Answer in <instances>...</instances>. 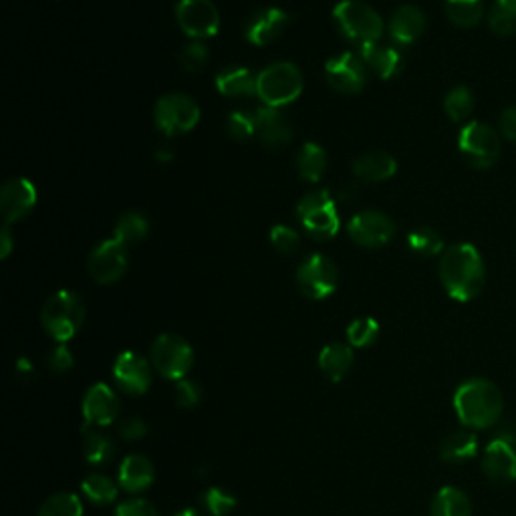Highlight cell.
Segmentation results:
<instances>
[{
    "instance_id": "cell-43",
    "label": "cell",
    "mask_w": 516,
    "mask_h": 516,
    "mask_svg": "<svg viewBox=\"0 0 516 516\" xmlns=\"http://www.w3.org/2000/svg\"><path fill=\"white\" fill-rule=\"evenodd\" d=\"M208 61V47L202 41H192L184 47L182 55H180V63L186 71L194 73L198 69H202Z\"/></svg>"
},
{
    "instance_id": "cell-19",
    "label": "cell",
    "mask_w": 516,
    "mask_h": 516,
    "mask_svg": "<svg viewBox=\"0 0 516 516\" xmlns=\"http://www.w3.org/2000/svg\"><path fill=\"white\" fill-rule=\"evenodd\" d=\"M484 474L498 484H508L516 480V450L506 438L492 440L482 456Z\"/></svg>"
},
{
    "instance_id": "cell-44",
    "label": "cell",
    "mask_w": 516,
    "mask_h": 516,
    "mask_svg": "<svg viewBox=\"0 0 516 516\" xmlns=\"http://www.w3.org/2000/svg\"><path fill=\"white\" fill-rule=\"evenodd\" d=\"M115 516H160V512L146 498H129L117 504Z\"/></svg>"
},
{
    "instance_id": "cell-7",
    "label": "cell",
    "mask_w": 516,
    "mask_h": 516,
    "mask_svg": "<svg viewBox=\"0 0 516 516\" xmlns=\"http://www.w3.org/2000/svg\"><path fill=\"white\" fill-rule=\"evenodd\" d=\"M458 148L464 160L476 170H488L500 158V138L488 123L470 121L458 136Z\"/></svg>"
},
{
    "instance_id": "cell-21",
    "label": "cell",
    "mask_w": 516,
    "mask_h": 516,
    "mask_svg": "<svg viewBox=\"0 0 516 516\" xmlns=\"http://www.w3.org/2000/svg\"><path fill=\"white\" fill-rule=\"evenodd\" d=\"M156 480V468L150 458L142 454L127 456L117 472V484L129 494H140L148 490Z\"/></svg>"
},
{
    "instance_id": "cell-40",
    "label": "cell",
    "mask_w": 516,
    "mask_h": 516,
    "mask_svg": "<svg viewBox=\"0 0 516 516\" xmlns=\"http://www.w3.org/2000/svg\"><path fill=\"white\" fill-rule=\"evenodd\" d=\"M226 129L234 140H248L256 136V123L254 113L250 111H232L226 119Z\"/></svg>"
},
{
    "instance_id": "cell-41",
    "label": "cell",
    "mask_w": 516,
    "mask_h": 516,
    "mask_svg": "<svg viewBox=\"0 0 516 516\" xmlns=\"http://www.w3.org/2000/svg\"><path fill=\"white\" fill-rule=\"evenodd\" d=\"M271 244H273L281 254L291 256V254H297V252H299V248H301V236H299L293 228H289V226H285V224H279V226H275V228L271 230Z\"/></svg>"
},
{
    "instance_id": "cell-3",
    "label": "cell",
    "mask_w": 516,
    "mask_h": 516,
    "mask_svg": "<svg viewBox=\"0 0 516 516\" xmlns=\"http://www.w3.org/2000/svg\"><path fill=\"white\" fill-rule=\"evenodd\" d=\"M85 321V305L73 291H59L51 295L41 311V325L45 333L57 343H67L77 335Z\"/></svg>"
},
{
    "instance_id": "cell-15",
    "label": "cell",
    "mask_w": 516,
    "mask_h": 516,
    "mask_svg": "<svg viewBox=\"0 0 516 516\" xmlns=\"http://www.w3.org/2000/svg\"><path fill=\"white\" fill-rule=\"evenodd\" d=\"M83 430L89 428H107L111 426L121 410L117 394L107 383H93L83 396Z\"/></svg>"
},
{
    "instance_id": "cell-1",
    "label": "cell",
    "mask_w": 516,
    "mask_h": 516,
    "mask_svg": "<svg viewBox=\"0 0 516 516\" xmlns=\"http://www.w3.org/2000/svg\"><path fill=\"white\" fill-rule=\"evenodd\" d=\"M440 281L454 301L476 299L486 283V267L478 248L468 242L446 248L440 261Z\"/></svg>"
},
{
    "instance_id": "cell-31",
    "label": "cell",
    "mask_w": 516,
    "mask_h": 516,
    "mask_svg": "<svg viewBox=\"0 0 516 516\" xmlns=\"http://www.w3.org/2000/svg\"><path fill=\"white\" fill-rule=\"evenodd\" d=\"M81 490L89 502L99 504V506H109L117 500L119 484H117V480H111L109 476L95 472L83 480Z\"/></svg>"
},
{
    "instance_id": "cell-8",
    "label": "cell",
    "mask_w": 516,
    "mask_h": 516,
    "mask_svg": "<svg viewBox=\"0 0 516 516\" xmlns=\"http://www.w3.org/2000/svg\"><path fill=\"white\" fill-rule=\"evenodd\" d=\"M152 367L166 379L180 381L186 379L194 365V349L192 345L174 333L160 335L150 351Z\"/></svg>"
},
{
    "instance_id": "cell-47",
    "label": "cell",
    "mask_w": 516,
    "mask_h": 516,
    "mask_svg": "<svg viewBox=\"0 0 516 516\" xmlns=\"http://www.w3.org/2000/svg\"><path fill=\"white\" fill-rule=\"evenodd\" d=\"M500 134L504 140L516 144V107H508L500 113Z\"/></svg>"
},
{
    "instance_id": "cell-23",
    "label": "cell",
    "mask_w": 516,
    "mask_h": 516,
    "mask_svg": "<svg viewBox=\"0 0 516 516\" xmlns=\"http://www.w3.org/2000/svg\"><path fill=\"white\" fill-rule=\"evenodd\" d=\"M398 172V162L392 154L369 152L353 162V174L365 184H379L390 180Z\"/></svg>"
},
{
    "instance_id": "cell-14",
    "label": "cell",
    "mask_w": 516,
    "mask_h": 516,
    "mask_svg": "<svg viewBox=\"0 0 516 516\" xmlns=\"http://www.w3.org/2000/svg\"><path fill=\"white\" fill-rule=\"evenodd\" d=\"M127 246H123L117 238L103 240L99 246L93 248L87 261L89 275L93 281L101 285L117 283L127 271Z\"/></svg>"
},
{
    "instance_id": "cell-50",
    "label": "cell",
    "mask_w": 516,
    "mask_h": 516,
    "mask_svg": "<svg viewBox=\"0 0 516 516\" xmlns=\"http://www.w3.org/2000/svg\"><path fill=\"white\" fill-rule=\"evenodd\" d=\"M174 516H202L196 508H184V510H180L178 514H174Z\"/></svg>"
},
{
    "instance_id": "cell-30",
    "label": "cell",
    "mask_w": 516,
    "mask_h": 516,
    "mask_svg": "<svg viewBox=\"0 0 516 516\" xmlns=\"http://www.w3.org/2000/svg\"><path fill=\"white\" fill-rule=\"evenodd\" d=\"M297 170H299V176L305 182L317 184L325 176V170H327V154H325V150L319 144H315V142H307L299 150Z\"/></svg>"
},
{
    "instance_id": "cell-25",
    "label": "cell",
    "mask_w": 516,
    "mask_h": 516,
    "mask_svg": "<svg viewBox=\"0 0 516 516\" xmlns=\"http://www.w3.org/2000/svg\"><path fill=\"white\" fill-rule=\"evenodd\" d=\"M355 355L349 343H329L319 353V369L331 381H341L353 367Z\"/></svg>"
},
{
    "instance_id": "cell-34",
    "label": "cell",
    "mask_w": 516,
    "mask_h": 516,
    "mask_svg": "<svg viewBox=\"0 0 516 516\" xmlns=\"http://www.w3.org/2000/svg\"><path fill=\"white\" fill-rule=\"evenodd\" d=\"M488 27L500 37L516 35V0H494L488 13Z\"/></svg>"
},
{
    "instance_id": "cell-4",
    "label": "cell",
    "mask_w": 516,
    "mask_h": 516,
    "mask_svg": "<svg viewBox=\"0 0 516 516\" xmlns=\"http://www.w3.org/2000/svg\"><path fill=\"white\" fill-rule=\"evenodd\" d=\"M303 93V75L289 61L273 63L256 75V95L267 107L281 109Z\"/></svg>"
},
{
    "instance_id": "cell-12",
    "label": "cell",
    "mask_w": 516,
    "mask_h": 516,
    "mask_svg": "<svg viewBox=\"0 0 516 516\" xmlns=\"http://www.w3.org/2000/svg\"><path fill=\"white\" fill-rule=\"evenodd\" d=\"M113 381L123 394L140 398L152 385V363L136 351H123L113 363Z\"/></svg>"
},
{
    "instance_id": "cell-48",
    "label": "cell",
    "mask_w": 516,
    "mask_h": 516,
    "mask_svg": "<svg viewBox=\"0 0 516 516\" xmlns=\"http://www.w3.org/2000/svg\"><path fill=\"white\" fill-rule=\"evenodd\" d=\"M13 246H15L13 234L9 230V224H5L3 234H0V258H9V254L13 252Z\"/></svg>"
},
{
    "instance_id": "cell-38",
    "label": "cell",
    "mask_w": 516,
    "mask_h": 516,
    "mask_svg": "<svg viewBox=\"0 0 516 516\" xmlns=\"http://www.w3.org/2000/svg\"><path fill=\"white\" fill-rule=\"evenodd\" d=\"M408 246L420 256H436L444 250V240L434 228L422 226L408 234Z\"/></svg>"
},
{
    "instance_id": "cell-20",
    "label": "cell",
    "mask_w": 516,
    "mask_h": 516,
    "mask_svg": "<svg viewBox=\"0 0 516 516\" xmlns=\"http://www.w3.org/2000/svg\"><path fill=\"white\" fill-rule=\"evenodd\" d=\"M256 123V136L269 148H283L293 140V125L281 109L261 107L252 111Z\"/></svg>"
},
{
    "instance_id": "cell-6",
    "label": "cell",
    "mask_w": 516,
    "mask_h": 516,
    "mask_svg": "<svg viewBox=\"0 0 516 516\" xmlns=\"http://www.w3.org/2000/svg\"><path fill=\"white\" fill-rule=\"evenodd\" d=\"M297 216L303 228L317 240H329L341 228L337 204L327 190H315L303 196L297 206Z\"/></svg>"
},
{
    "instance_id": "cell-18",
    "label": "cell",
    "mask_w": 516,
    "mask_h": 516,
    "mask_svg": "<svg viewBox=\"0 0 516 516\" xmlns=\"http://www.w3.org/2000/svg\"><path fill=\"white\" fill-rule=\"evenodd\" d=\"M289 19H291L289 13L277 7L256 11L244 27V37L250 45L267 47L283 35V31L289 25Z\"/></svg>"
},
{
    "instance_id": "cell-9",
    "label": "cell",
    "mask_w": 516,
    "mask_h": 516,
    "mask_svg": "<svg viewBox=\"0 0 516 516\" xmlns=\"http://www.w3.org/2000/svg\"><path fill=\"white\" fill-rule=\"evenodd\" d=\"M154 121L164 136H182L198 125L200 107L184 93H168L156 103Z\"/></svg>"
},
{
    "instance_id": "cell-17",
    "label": "cell",
    "mask_w": 516,
    "mask_h": 516,
    "mask_svg": "<svg viewBox=\"0 0 516 516\" xmlns=\"http://www.w3.org/2000/svg\"><path fill=\"white\" fill-rule=\"evenodd\" d=\"M37 204V188L27 178L9 180L0 190V212H3L5 224L19 222L33 212Z\"/></svg>"
},
{
    "instance_id": "cell-29",
    "label": "cell",
    "mask_w": 516,
    "mask_h": 516,
    "mask_svg": "<svg viewBox=\"0 0 516 516\" xmlns=\"http://www.w3.org/2000/svg\"><path fill=\"white\" fill-rule=\"evenodd\" d=\"M478 438L472 432H454L444 438L440 446V458L448 464H462L476 456Z\"/></svg>"
},
{
    "instance_id": "cell-26",
    "label": "cell",
    "mask_w": 516,
    "mask_h": 516,
    "mask_svg": "<svg viewBox=\"0 0 516 516\" xmlns=\"http://www.w3.org/2000/svg\"><path fill=\"white\" fill-rule=\"evenodd\" d=\"M218 93L224 97H250L256 95V77L246 67H230L216 77Z\"/></svg>"
},
{
    "instance_id": "cell-36",
    "label": "cell",
    "mask_w": 516,
    "mask_h": 516,
    "mask_svg": "<svg viewBox=\"0 0 516 516\" xmlns=\"http://www.w3.org/2000/svg\"><path fill=\"white\" fill-rule=\"evenodd\" d=\"M347 343L355 349H365L369 345H373L379 337V323L371 317H359L355 321L349 323L347 331Z\"/></svg>"
},
{
    "instance_id": "cell-32",
    "label": "cell",
    "mask_w": 516,
    "mask_h": 516,
    "mask_svg": "<svg viewBox=\"0 0 516 516\" xmlns=\"http://www.w3.org/2000/svg\"><path fill=\"white\" fill-rule=\"evenodd\" d=\"M448 19L462 29L476 27L484 17V0H444Z\"/></svg>"
},
{
    "instance_id": "cell-10",
    "label": "cell",
    "mask_w": 516,
    "mask_h": 516,
    "mask_svg": "<svg viewBox=\"0 0 516 516\" xmlns=\"http://www.w3.org/2000/svg\"><path fill=\"white\" fill-rule=\"evenodd\" d=\"M297 285L307 299H329L339 285V273L335 263L325 254L307 256L297 269Z\"/></svg>"
},
{
    "instance_id": "cell-42",
    "label": "cell",
    "mask_w": 516,
    "mask_h": 516,
    "mask_svg": "<svg viewBox=\"0 0 516 516\" xmlns=\"http://www.w3.org/2000/svg\"><path fill=\"white\" fill-rule=\"evenodd\" d=\"M176 404L184 410H192L202 402V387L192 379H180L174 387Z\"/></svg>"
},
{
    "instance_id": "cell-51",
    "label": "cell",
    "mask_w": 516,
    "mask_h": 516,
    "mask_svg": "<svg viewBox=\"0 0 516 516\" xmlns=\"http://www.w3.org/2000/svg\"><path fill=\"white\" fill-rule=\"evenodd\" d=\"M158 158H160V160H170V158H172V152L160 150V152H158Z\"/></svg>"
},
{
    "instance_id": "cell-39",
    "label": "cell",
    "mask_w": 516,
    "mask_h": 516,
    "mask_svg": "<svg viewBox=\"0 0 516 516\" xmlns=\"http://www.w3.org/2000/svg\"><path fill=\"white\" fill-rule=\"evenodd\" d=\"M202 504L212 516H226L236 508V498L232 492L212 486L202 494Z\"/></svg>"
},
{
    "instance_id": "cell-24",
    "label": "cell",
    "mask_w": 516,
    "mask_h": 516,
    "mask_svg": "<svg viewBox=\"0 0 516 516\" xmlns=\"http://www.w3.org/2000/svg\"><path fill=\"white\" fill-rule=\"evenodd\" d=\"M426 29V15L412 5L400 7L390 21V37L398 45H412L422 37Z\"/></svg>"
},
{
    "instance_id": "cell-37",
    "label": "cell",
    "mask_w": 516,
    "mask_h": 516,
    "mask_svg": "<svg viewBox=\"0 0 516 516\" xmlns=\"http://www.w3.org/2000/svg\"><path fill=\"white\" fill-rule=\"evenodd\" d=\"M444 109L452 121H466L474 111L472 91L468 87H454L444 99Z\"/></svg>"
},
{
    "instance_id": "cell-33",
    "label": "cell",
    "mask_w": 516,
    "mask_h": 516,
    "mask_svg": "<svg viewBox=\"0 0 516 516\" xmlns=\"http://www.w3.org/2000/svg\"><path fill=\"white\" fill-rule=\"evenodd\" d=\"M148 232H150V224L144 214L127 212L117 220L113 238H117L123 246H132V244L142 242L148 236Z\"/></svg>"
},
{
    "instance_id": "cell-11",
    "label": "cell",
    "mask_w": 516,
    "mask_h": 516,
    "mask_svg": "<svg viewBox=\"0 0 516 516\" xmlns=\"http://www.w3.org/2000/svg\"><path fill=\"white\" fill-rule=\"evenodd\" d=\"M176 19L184 35L192 41L210 39L220 29V15L212 0H180L176 5Z\"/></svg>"
},
{
    "instance_id": "cell-28",
    "label": "cell",
    "mask_w": 516,
    "mask_h": 516,
    "mask_svg": "<svg viewBox=\"0 0 516 516\" xmlns=\"http://www.w3.org/2000/svg\"><path fill=\"white\" fill-rule=\"evenodd\" d=\"M83 454L85 460L93 466H107L115 456V442L113 438L103 432L101 428L83 430Z\"/></svg>"
},
{
    "instance_id": "cell-16",
    "label": "cell",
    "mask_w": 516,
    "mask_h": 516,
    "mask_svg": "<svg viewBox=\"0 0 516 516\" xmlns=\"http://www.w3.org/2000/svg\"><path fill=\"white\" fill-rule=\"evenodd\" d=\"M325 77L335 91L355 95L367 83V65L355 53H341L327 61Z\"/></svg>"
},
{
    "instance_id": "cell-27",
    "label": "cell",
    "mask_w": 516,
    "mask_h": 516,
    "mask_svg": "<svg viewBox=\"0 0 516 516\" xmlns=\"http://www.w3.org/2000/svg\"><path fill=\"white\" fill-rule=\"evenodd\" d=\"M432 516H472V502L466 492L454 486L438 490L430 506Z\"/></svg>"
},
{
    "instance_id": "cell-45",
    "label": "cell",
    "mask_w": 516,
    "mask_h": 516,
    "mask_svg": "<svg viewBox=\"0 0 516 516\" xmlns=\"http://www.w3.org/2000/svg\"><path fill=\"white\" fill-rule=\"evenodd\" d=\"M47 365L53 373H67L73 369L75 365V357H73V351L65 345V343H59L57 347H53L47 355Z\"/></svg>"
},
{
    "instance_id": "cell-5",
    "label": "cell",
    "mask_w": 516,
    "mask_h": 516,
    "mask_svg": "<svg viewBox=\"0 0 516 516\" xmlns=\"http://www.w3.org/2000/svg\"><path fill=\"white\" fill-rule=\"evenodd\" d=\"M333 19L341 33L359 45L379 43L385 31L383 19L377 15V11L361 3V0H341L333 9Z\"/></svg>"
},
{
    "instance_id": "cell-49",
    "label": "cell",
    "mask_w": 516,
    "mask_h": 516,
    "mask_svg": "<svg viewBox=\"0 0 516 516\" xmlns=\"http://www.w3.org/2000/svg\"><path fill=\"white\" fill-rule=\"evenodd\" d=\"M33 371H35V369H33V363H31L29 359H25V357H23V359H19V361H17V375H19V377H25V375H29V377H31V375H33Z\"/></svg>"
},
{
    "instance_id": "cell-46",
    "label": "cell",
    "mask_w": 516,
    "mask_h": 516,
    "mask_svg": "<svg viewBox=\"0 0 516 516\" xmlns=\"http://www.w3.org/2000/svg\"><path fill=\"white\" fill-rule=\"evenodd\" d=\"M146 434H148V424L138 416H129L119 424V436L123 440L136 442V440H142Z\"/></svg>"
},
{
    "instance_id": "cell-2",
    "label": "cell",
    "mask_w": 516,
    "mask_h": 516,
    "mask_svg": "<svg viewBox=\"0 0 516 516\" xmlns=\"http://www.w3.org/2000/svg\"><path fill=\"white\" fill-rule=\"evenodd\" d=\"M502 408V394L488 379L464 381L454 394V410L460 422L472 430L494 426L502 416Z\"/></svg>"
},
{
    "instance_id": "cell-22",
    "label": "cell",
    "mask_w": 516,
    "mask_h": 516,
    "mask_svg": "<svg viewBox=\"0 0 516 516\" xmlns=\"http://www.w3.org/2000/svg\"><path fill=\"white\" fill-rule=\"evenodd\" d=\"M359 57L381 79H394L404 69V57L394 47H385V45H379V43L359 45Z\"/></svg>"
},
{
    "instance_id": "cell-13",
    "label": "cell",
    "mask_w": 516,
    "mask_h": 516,
    "mask_svg": "<svg viewBox=\"0 0 516 516\" xmlns=\"http://www.w3.org/2000/svg\"><path fill=\"white\" fill-rule=\"evenodd\" d=\"M347 232L351 240L363 248H381L394 240L396 224L383 212L365 210L349 220Z\"/></svg>"
},
{
    "instance_id": "cell-35",
    "label": "cell",
    "mask_w": 516,
    "mask_h": 516,
    "mask_svg": "<svg viewBox=\"0 0 516 516\" xmlns=\"http://www.w3.org/2000/svg\"><path fill=\"white\" fill-rule=\"evenodd\" d=\"M37 516H83V502L73 492H59L41 504Z\"/></svg>"
}]
</instances>
